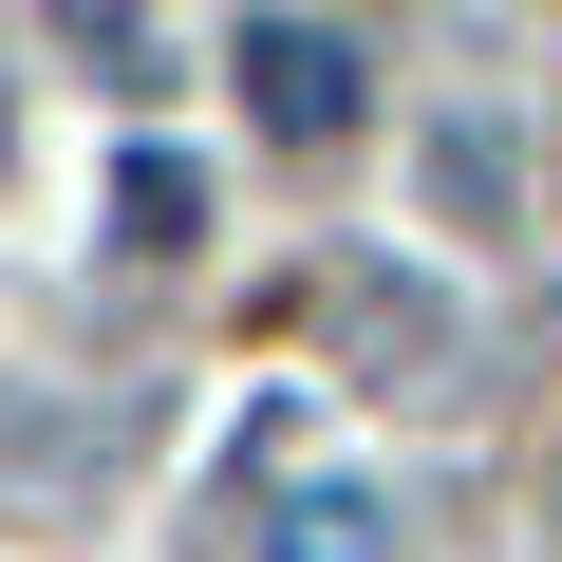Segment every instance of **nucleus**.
I'll list each match as a JSON object with an SVG mask.
<instances>
[{
	"label": "nucleus",
	"instance_id": "1",
	"mask_svg": "<svg viewBox=\"0 0 562 562\" xmlns=\"http://www.w3.org/2000/svg\"><path fill=\"white\" fill-rule=\"evenodd\" d=\"M244 76H262V113H281V132H319V113L357 94V57H338V38H301V20H262V38H244Z\"/></svg>",
	"mask_w": 562,
	"mask_h": 562
}]
</instances>
